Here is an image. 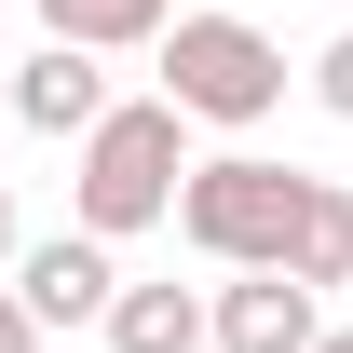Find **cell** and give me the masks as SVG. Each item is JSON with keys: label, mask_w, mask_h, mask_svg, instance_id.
Returning <instances> with one entry per match:
<instances>
[{"label": "cell", "mask_w": 353, "mask_h": 353, "mask_svg": "<svg viewBox=\"0 0 353 353\" xmlns=\"http://www.w3.org/2000/svg\"><path fill=\"white\" fill-rule=\"evenodd\" d=\"M176 176H190V123L163 95H109V123L82 136V176H68V218L95 245H123V231L176 218Z\"/></svg>", "instance_id": "1"}, {"label": "cell", "mask_w": 353, "mask_h": 353, "mask_svg": "<svg viewBox=\"0 0 353 353\" xmlns=\"http://www.w3.org/2000/svg\"><path fill=\"white\" fill-rule=\"evenodd\" d=\"M150 54H163V109L176 123H272L285 109V41L245 28V14H176Z\"/></svg>", "instance_id": "2"}, {"label": "cell", "mask_w": 353, "mask_h": 353, "mask_svg": "<svg viewBox=\"0 0 353 353\" xmlns=\"http://www.w3.org/2000/svg\"><path fill=\"white\" fill-rule=\"evenodd\" d=\"M176 231L218 272H285V231H299V163L272 150H218V163L176 176Z\"/></svg>", "instance_id": "3"}, {"label": "cell", "mask_w": 353, "mask_h": 353, "mask_svg": "<svg viewBox=\"0 0 353 353\" xmlns=\"http://www.w3.org/2000/svg\"><path fill=\"white\" fill-rule=\"evenodd\" d=\"M109 285H123V272H109V245H95V231H41V245H14V299H28V326H95V312H109Z\"/></svg>", "instance_id": "4"}, {"label": "cell", "mask_w": 353, "mask_h": 353, "mask_svg": "<svg viewBox=\"0 0 353 353\" xmlns=\"http://www.w3.org/2000/svg\"><path fill=\"white\" fill-rule=\"evenodd\" d=\"M326 312L285 285V272H231L218 299H204V353H312Z\"/></svg>", "instance_id": "5"}, {"label": "cell", "mask_w": 353, "mask_h": 353, "mask_svg": "<svg viewBox=\"0 0 353 353\" xmlns=\"http://www.w3.org/2000/svg\"><path fill=\"white\" fill-rule=\"evenodd\" d=\"M14 123H28V136H95V123H109V68L68 54V41H41L28 68H14Z\"/></svg>", "instance_id": "6"}, {"label": "cell", "mask_w": 353, "mask_h": 353, "mask_svg": "<svg viewBox=\"0 0 353 353\" xmlns=\"http://www.w3.org/2000/svg\"><path fill=\"white\" fill-rule=\"evenodd\" d=\"M285 285H299V299L353 285V190H340V176H299V231H285Z\"/></svg>", "instance_id": "7"}, {"label": "cell", "mask_w": 353, "mask_h": 353, "mask_svg": "<svg viewBox=\"0 0 353 353\" xmlns=\"http://www.w3.org/2000/svg\"><path fill=\"white\" fill-rule=\"evenodd\" d=\"M109 353H204V299L190 285H109Z\"/></svg>", "instance_id": "8"}, {"label": "cell", "mask_w": 353, "mask_h": 353, "mask_svg": "<svg viewBox=\"0 0 353 353\" xmlns=\"http://www.w3.org/2000/svg\"><path fill=\"white\" fill-rule=\"evenodd\" d=\"M41 28H54L68 54H150V41L176 28V0H41Z\"/></svg>", "instance_id": "9"}, {"label": "cell", "mask_w": 353, "mask_h": 353, "mask_svg": "<svg viewBox=\"0 0 353 353\" xmlns=\"http://www.w3.org/2000/svg\"><path fill=\"white\" fill-rule=\"evenodd\" d=\"M312 95H326V109H340V123H353V28H340V41H326V54H312Z\"/></svg>", "instance_id": "10"}, {"label": "cell", "mask_w": 353, "mask_h": 353, "mask_svg": "<svg viewBox=\"0 0 353 353\" xmlns=\"http://www.w3.org/2000/svg\"><path fill=\"white\" fill-rule=\"evenodd\" d=\"M0 353H41V326H28V299L0 285Z\"/></svg>", "instance_id": "11"}, {"label": "cell", "mask_w": 353, "mask_h": 353, "mask_svg": "<svg viewBox=\"0 0 353 353\" xmlns=\"http://www.w3.org/2000/svg\"><path fill=\"white\" fill-rule=\"evenodd\" d=\"M0 272H14V190H0Z\"/></svg>", "instance_id": "12"}, {"label": "cell", "mask_w": 353, "mask_h": 353, "mask_svg": "<svg viewBox=\"0 0 353 353\" xmlns=\"http://www.w3.org/2000/svg\"><path fill=\"white\" fill-rule=\"evenodd\" d=\"M312 353H353V326H312Z\"/></svg>", "instance_id": "13"}, {"label": "cell", "mask_w": 353, "mask_h": 353, "mask_svg": "<svg viewBox=\"0 0 353 353\" xmlns=\"http://www.w3.org/2000/svg\"><path fill=\"white\" fill-rule=\"evenodd\" d=\"M0 109H14V54H0Z\"/></svg>", "instance_id": "14"}]
</instances>
